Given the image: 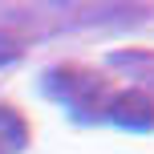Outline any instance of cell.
Returning a JSON list of instances; mask_svg holds the SVG:
<instances>
[{"instance_id": "6da1fadb", "label": "cell", "mask_w": 154, "mask_h": 154, "mask_svg": "<svg viewBox=\"0 0 154 154\" xmlns=\"http://www.w3.org/2000/svg\"><path fill=\"white\" fill-rule=\"evenodd\" d=\"M41 93L65 106L77 122H97V118H106L114 85L106 73L89 69V65H57L41 77Z\"/></svg>"}, {"instance_id": "7a4b0ae2", "label": "cell", "mask_w": 154, "mask_h": 154, "mask_svg": "<svg viewBox=\"0 0 154 154\" xmlns=\"http://www.w3.org/2000/svg\"><path fill=\"white\" fill-rule=\"evenodd\" d=\"M106 122L122 126V130H134V134L154 130V97H146L142 89H122V93H114L109 106H106Z\"/></svg>"}, {"instance_id": "3957f363", "label": "cell", "mask_w": 154, "mask_h": 154, "mask_svg": "<svg viewBox=\"0 0 154 154\" xmlns=\"http://www.w3.org/2000/svg\"><path fill=\"white\" fill-rule=\"evenodd\" d=\"M29 138H32V130H29V122H24V114L12 109V106H0V154L24 150Z\"/></svg>"}]
</instances>
